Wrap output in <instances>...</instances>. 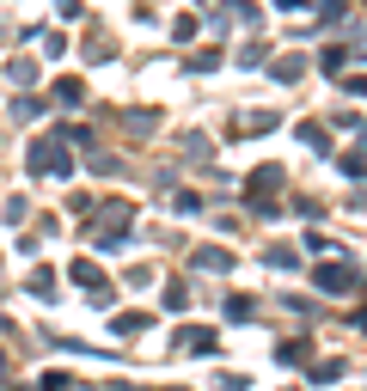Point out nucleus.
<instances>
[{"instance_id":"obj_1","label":"nucleus","mask_w":367,"mask_h":391,"mask_svg":"<svg viewBox=\"0 0 367 391\" xmlns=\"http://www.w3.org/2000/svg\"><path fill=\"white\" fill-rule=\"evenodd\" d=\"M349 282H355V269H343V263H331V269H319V287H331V294H343Z\"/></svg>"}]
</instances>
